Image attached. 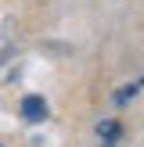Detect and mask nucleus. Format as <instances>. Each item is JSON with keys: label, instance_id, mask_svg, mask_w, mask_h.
<instances>
[{"label": "nucleus", "instance_id": "1", "mask_svg": "<svg viewBox=\"0 0 144 147\" xmlns=\"http://www.w3.org/2000/svg\"><path fill=\"white\" fill-rule=\"evenodd\" d=\"M22 119H25V122H43V119H47V100L36 97V93L25 97V100H22Z\"/></svg>", "mask_w": 144, "mask_h": 147}, {"label": "nucleus", "instance_id": "2", "mask_svg": "<svg viewBox=\"0 0 144 147\" xmlns=\"http://www.w3.org/2000/svg\"><path fill=\"white\" fill-rule=\"evenodd\" d=\"M97 136H101V147H115V140L122 136V126H119L115 119H105V122L97 126Z\"/></svg>", "mask_w": 144, "mask_h": 147}, {"label": "nucleus", "instance_id": "3", "mask_svg": "<svg viewBox=\"0 0 144 147\" xmlns=\"http://www.w3.org/2000/svg\"><path fill=\"white\" fill-rule=\"evenodd\" d=\"M141 86H144V79H141V83H126V86H119V90L112 93V104H130V100L141 93Z\"/></svg>", "mask_w": 144, "mask_h": 147}, {"label": "nucleus", "instance_id": "4", "mask_svg": "<svg viewBox=\"0 0 144 147\" xmlns=\"http://www.w3.org/2000/svg\"><path fill=\"white\" fill-rule=\"evenodd\" d=\"M0 147H4V144H0Z\"/></svg>", "mask_w": 144, "mask_h": 147}]
</instances>
